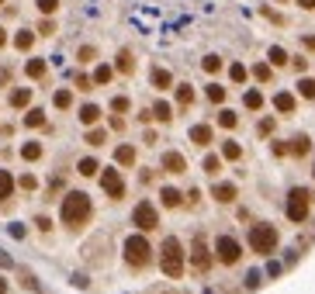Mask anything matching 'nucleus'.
<instances>
[{"mask_svg": "<svg viewBox=\"0 0 315 294\" xmlns=\"http://www.w3.org/2000/svg\"><path fill=\"white\" fill-rule=\"evenodd\" d=\"M94 215V204H90V197L83 194V191H69V194L62 197L59 204V218L66 229H80V225H87Z\"/></svg>", "mask_w": 315, "mask_h": 294, "instance_id": "f257e3e1", "label": "nucleus"}, {"mask_svg": "<svg viewBox=\"0 0 315 294\" xmlns=\"http://www.w3.org/2000/svg\"><path fill=\"white\" fill-rule=\"evenodd\" d=\"M159 267H163V274L173 277V280L184 274V246H180L177 235L163 239V246H159Z\"/></svg>", "mask_w": 315, "mask_h": 294, "instance_id": "f03ea898", "label": "nucleus"}, {"mask_svg": "<svg viewBox=\"0 0 315 294\" xmlns=\"http://www.w3.org/2000/svg\"><path fill=\"white\" fill-rule=\"evenodd\" d=\"M121 249H125V263H128V267H146V263L153 260V246H149V239H146V235H138V232L128 235Z\"/></svg>", "mask_w": 315, "mask_h": 294, "instance_id": "7ed1b4c3", "label": "nucleus"}, {"mask_svg": "<svg viewBox=\"0 0 315 294\" xmlns=\"http://www.w3.org/2000/svg\"><path fill=\"white\" fill-rule=\"evenodd\" d=\"M250 249L260 256H270L277 249V229L274 225H267V222H260L250 229Z\"/></svg>", "mask_w": 315, "mask_h": 294, "instance_id": "20e7f679", "label": "nucleus"}, {"mask_svg": "<svg viewBox=\"0 0 315 294\" xmlns=\"http://www.w3.org/2000/svg\"><path fill=\"white\" fill-rule=\"evenodd\" d=\"M308 208H312V194H308L305 187H295V191L288 194V204H284V211H288V218L301 225V222L308 218Z\"/></svg>", "mask_w": 315, "mask_h": 294, "instance_id": "39448f33", "label": "nucleus"}, {"mask_svg": "<svg viewBox=\"0 0 315 294\" xmlns=\"http://www.w3.org/2000/svg\"><path fill=\"white\" fill-rule=\"evenodd\" d=\"M215 260L222 267H236L239 260H242V246H239L232 235H218L215 239Z\"/></svg>", "mask_w": 315, "mask_h": 294, "instance_id": "423d86ee", "label": "nucleus"}, {"mask_svg": "<svg viewBox=\"0 0 315 294\" xmlns=\"http://www.w3.org/2000/svg\"><path fill=\"white\" fill-rule=\"evenodd\" d=\"M132 225H135L138 232H153V229H159V211L149 201H138L135 211H132Z\"/></svg>", "mask_w": 315, "mask_h": 294, "instance_id": "0eeeda50", "label": "nucleus"}, {"mask_svg": "<svg viewBox=\"0 0 315 294\" xmlns=\"http://www.w3.org/2000/svg\"><path fill=\"white\" fill-rule=\"evenodd\" d=\"M100 187L111 194V201H121V197H125V180H121V170H111V166H108V170L100 173Z\"/></svg>", "mask_w": 315, "mask_h": 294, "instance_id": "6e6552de", "label": "nucleus"}, {"mask_svg": "<svg viewBox=\"0 0 315 294\" xmlns=\"http://www.w3.org/2000/svg\"><path fill=\"white\" fill-rule=\"evenodd\" d=\"M191 263H194L197 274H204V270L212 267V256H208V242H204V235H197L194 246H191Z\"/></svg>", "mask_w": 315, "mask_h": 294, "instance_id": "1a4fd4ad", "label": "nucleus"}, {"mask_svg": "<svg viewBox=\"0 0 315 294\" xmlns=\"http://www.w3.org/2000/svg\"><path fill=\"white\" fill-rule=\"evenodd\" d=\"M212 197H215L218 204H232V201L239 197V191H236V183L222 180V183H215V187H212Z\"/></svg>", "mask_w": 315, "mask_h": 294, "instance_id": "9d476101", "label": "nucleus"}, {"mask_svg": "<svg viewBox=\"0 0 315 294\" xmlns=\"http://www.w3.org/2000/svg\"><path fill=\"white\" fill-rule=\"evenodd\" d=\"M163 170H166V173H184V170H187V159L180 156L177 149H170V153H163Z\"/></svg>", "mask_w": 315, "mask_h": 294, "instance_id": "9b49d317", "label": "nucleus"}, {"mask_svg": "<svg viewBox=\"0 0 315 294\" xmlns=\"http://www.w3.org/2000/svg\"><path fill=\"white\" fill-rule=\"evenodd\" d=\"M149 83H153L156 90H170V87H173V73L163 69V66H153V69H149Z\"/></svg>", "mask_w": 315, "mask_h": 294, "instance_id": "f8f14e48", "label": "nucleus"}, {"mask_svg": "<svg viewBox=\"0 0 315 294\" xmlns=\"http://www.w3.org/2000/svg\"><path fill=\"white\" fill-rule=\"evenodd\" d=\"M35 39H39V31H31V28H21L18 35L11 39V45H14L18 52H31V45H35Z\"/></svg>", "mask_w": 315, "mask_h": 294, "instance_id": "ddd939ff", "label": "nucleus"}, {"mask_svg": "<svg viewBox=\"0 0 315 294\" xmlns=\"http://www.w3.org/2000/svg\"><path fill=\"white\" fill-rule=\"evenodd\" d=\"M31 97H35V90H31V87H14V90L7 94V104H11V107H28Z\"/></svg>", "mask_w": 315, "mask_h": 294, "instance_id": "4468645a", "label": "nucleus"}, {"mask_svg": "<svg viewBox=\"0 0 315 294\" xmlns=\"http://www.w3.org/2000/svg\"><path fill=\"white\" fill-rule=\"evenodd\" d=\"M295 94H288V90H281V94H274V107L281 111V115H295Z\"/></svg>", "mask_w": 315, "mask_h": 294, "instance_id": "2eb2a0df", "label": "nucleus"}, {"mask_svg": "<svg viewBox=\"0 0 315 294\" xmlns=\"http://www.w3.org/2000/svg\"><path fill=\"white\" fill-rule=\"evenodd\" d=\"M191 142L201 145V149L212 145V128H208V125H191Z\"/></svg>", "mask_w": 315, "mask_h": 294, "instance_id": "dca6fc26", "label": "nucleus"}, {"mask_svg": "<svg viewBox=\"0 0 315 294\" xmlns=\"http://www.w3.org/2000/svg\"><path fill=\"white\" fill-rule=\"evenodd\" d=\"M159 201H163V208H180L184 194H180L177 187H163V191H159Z\"/></svg>", "mask_w": 315, "mask_h": 294, "instance_id": "f3484780", "label": "nucleus"}, {"mask_svg": "<svg viewBox=\"0 0 315 294\" xmlns=\"http://www.w3.org/2000/svg\"><path fill=\"white\" fill-rule=\"evenodd\" d=\"M267 62H270V66H288V62H291V56H288V49L270 45V49H267Z\"/></svg>", "mask_w": 315, "mask_h": 294, "instance_id": "a211bd4d", "label": "nucleus"}, {"mask_svg": "<svg viewBox=\"0 0 315 294\" xmlns=\"http://www.w3.org/2000/svg\"><path fill=\"white\" fill-rule=\"evenodd\" d=\"M45 69H49V66H45V59H28V62H24L28 80H42V77H45Z\"/></svg>", "mask_w": 315, "mask_h": 294, "instance_id": "6ab92c4d", "label": "nucleus"}, {"mask_svg": "<svg viewBox=\"0 0 315 294\" xmlns=\"http://www.w3.org/2000/svg\"><path fill=\"white\" fill-rule=\"evenodd\" d=\"M80 121H83L87 128L97 125V121H100V107H97V104H83V107H80Z\"/></svg>", "mask_w": 315, "mask_h": 294, "instance_id": "aec40b11", "label": "nucleus"}, {"mask_svg": "<svg viewBox=\"0 0 315 294\" xmlns=\"http://www.w3.org/2000/svg\"><path fill=\"white\" fill-rule=\"evenodd\" d=\"M288 149H291L295 156H308V153H312V138H308V135H295Z\"/></svg>", "mask_w": 315, "mask_h": 294, "instance_id": "412c9836", "label": "nucleus"}, {"mask_svg": "<svg viewBox=\"0 0 315 294\" xmlns=\"http://www.w3.org/2000/svg\"><path fill=\"white\" fill-rule=\"evenodd\" d=\"M173 90H177V104H180V107H191V104H194V87H191V83H177Z\"/></svg>", "mask_w": 315, "mask_h": 294, "instance_id": "4be33fe9", "label": "nucleus"}, {"mask_svg": "<svg viewBox=\"0 0 315 294\" xmlns=\"http://www.w3.org/2000/svg\"><path fill=\"white\" fill-rule=\"evenodd\" d=\"M11 194H14V176H11V170H0V204Z\"/></svg>", "mask_w": 315, "mask_h": 294, "instance_id": "5701e85b", "label": "nucleus"}, {"mask_svg": "<svg viewBox=\"0 0 315 294\" xmlns=\"http://www.w3.org/2000/svg\"><path fill=\"white\" fill-rule=\"evenodd\" d=\"M115 163H118V166H132V163H135V149H132V145H118V149H115Z\"/></svg>", "mask_w": 315, "mask_h": 294, "instance_id": "b1692460", "label": "nucleus"}, {"mask_svg": "<svg viewBox=\"0 0 315 294\" xmlns=\"http://www.w3.org/2000/svg\"><path fill=\"white\" fill-rule=\"evenodd\" d=\"M242 104H246L250 111H260V107H263V94H260L256 87H250V90L242 94Z\"/></svg>", "mask_w": 315, "mask_h": 294, "instance_id": "393cba45", "label": "nucleus"}, {"mask_svg": "<svg viewBox=\"0 0 315 294\" xmlns=\"http://www.w3.org/2000/svg\"><path fill=\"white\" fill-rule=\"evenodd\" d=\"M298 97L315 100V77H301V80H298Z\"/></svg>", "mask_w": 315, "mask_h": 294, "instance_id": "a878e982", "label": "nucleus"}, {"mask_svg": "<svg viewBox=\"0 0 315 294\" xmlns=\"http://www.w3.org/2000/svg\"><path fill=\"white\" fill-rule=\"evenodd\" d=\"M115 69H121V73H132V69H135V59H132V52H128V49H121V52H118Z\"/></svg>", "mask_w": 315, "mask_h": 294, "instance_id": "bb28decb", "label": "nucleus"}, {"mask_svg": "<svg viewBox=\"0 0 315 294\" xmlns=\"http://www.w3.org/2000/svg\"><path fill=\"white\" fill-rule=\"evenodd\" d=\"M111 77H115V69H111L108 62H100V66H94V83H97V87H104V83H111Z\"/></svg>", "mask_w": 315, "mask_h": 294, "instance_id": "cd10ccee", "label": "nucleus"}, {"mask_svg": "<svg viewBox=\"0 0 315 294\" xmlns=\"http://www.w3.org/2000/svg\"><path fill=\"white\" fill-rule=\"evenodd\" d=\"M21 159H28V163L42 159V142H24L21 145Z\"/></svg>", "mask_w": 315, "mask_h": 294, "instance_id": "c85d7f7f", "label": "nucleus"}, {"mask_svg": "<svg viewBox=\"0 0 315 294\" xmlns=\"http://www.w3.org/2000/svg\"><path fill=\"white\" fill-rule=\"evenodd\" d=\"M45 125V111L42 107H31L28 115H24V128H42Z\"/></svg>", "mask_w": 315, "mask_h": 294, "instance_id": "c756f323", "label": "nucleus"}, {"mask_svg": "<svg viewBox=\"0 0 315 294\" xmlns=\"http://www.w3.org/2000/svg\"><path fill=\"white\" fill-rule=\"evenodd\" d=\"M77 170H80V176H94L100 170V163L94 156H87V159H80V163H77Z\"/></svg>", "mask_w": 315, "mask_h": 294, "instance_id": "7c9ffc66", "label": "nucleus"}, {"mask_svg": "<svg viewBox=\"0 0 315 294\" xmlns=\"http://www.w3.org/2000/svg\"><path fill=\"white\" fill-rule=\"evenodd\" d=\"M204 97L212 100V104H222V100H225V87H222V83H208V87H204Z\"/></svg>", "mask_w": 315, "mask_h": 294, "instance_id": "2f4dec72", "label": "nucleus"}, {"mask_svg": "<svg viewBox=\"0 0 315 294\" xmlns=\"http://www.w3.org/2000/svg\"><path fill=\"white\" fill-rule=\"evenodd\" d=\"M153 118H156V121H170V118H173V107H170L166 100H156V104H153Z\"/></svg>", "mask_w": 315, "mask_h": 294, "instance_id": "473e14b6", "label": "nucleus"}, {"mask_svg": "<svg viewBox=\"0 0 315 294\" xmlns=\"http://www.w3.org/2000/svg\"><path fill=\"white\" fill-rule=\"evenodd\" d=\"M222 156H225V159H239V156H242V145L232 142V138H225V142H222Z\"/></svg>", "mask_w": 315, "mask_h": 294, "instance_id": "72a5a7b5", "label": "nucleus"}, {"mask_svg": "<svg viewBox=\"0 0 315 294\" xmlns=\"http://www.w3.org/2000/svg\"><path fill=\"white\" fill-rule=\"evenodd\" d=\"M246 77H250V69H246L242 62H232V66H229V80H232V83H246Z\"/></svg>", "mask_w": 315, "mask_h": 294, "instance_id": "f704fd0d", "label": "nucleus"}, {"mask_svg": "<svg viewBox=\"0 0 315 294\" xmlns=\"http://www.w3.org/2000/svg\"><path fill=\"white\" fill-rule=\"evenodd\" d=\"M52 104L59 107V111H66V107H73V94L62 87V90H56V97H52Z\"/></svg>", "mask_w": 315, "mask_h": 294, "instance_id": "c9c22d12", "label": "nucleus"}, {"mask_svg": "<svg viewBox=\"0 0 315 294\" xmlns=\"http://www.w3.org/2000/svg\"><path fill=\"white\" fill-rule=\"evenodd\" d=\"M201 69H204V73H218V69H222V56H215V52L204 56L201 59Z\"/></svg>", "mask_w": 315, "mask_h": 294, "instance_id": "e433bc0d", "label": "nucleus"}, {"mask_svg": "<svg viewBox=\"0 0 315 294\" xmlns=\"http://www.w3.org/2000/svg\"><path fill=\"white\" fill-rule=\"evenodd\" d=\"M35 7H39V14H42V18H52V14L59 11V0H39Z\"/></svg>", "mask_w": 315, "mask_h": 294, "instance_id": "4c0bfd02", "label": "nucleus"}, {"mask_svg": "<svg viewBox=\"0 0 315 294\" xmlns=\"http://www.w3.org/2000/svg\"><path fill=\"white\" fill-rule=\"evenodd\" d=\"M201 170L208 176H215L218 170H222V156H204V163H201Z\"/></svg>", "mask_w": 315, "mask_h": 294, "instance_id": "58836bf2", "label": "nucleus"}, {"mask_svg": "<svg viewBox=\"0 0 315 294\" xmlns=\"http://www.w3.org/2000/svg\"><path fill=\"white\" fill-rule=\"evenodd\" d=\"M77 59L87 66V62H94V59H97V49H94V45H80V49H77Z\"/></svg>", "mask_w": 315, "mask_h": 294, "instance_id": "ea45409f", "label": "nucleus"}, {"mask_svg": "<svg viewBox=\"0 0 315 294\" xmlns=\"http://www.w3.org/2000/svg\"><path fill=\"white\" fill-rule=\"evenodd\" d=\"M218 125H222V128H236L239 125L236 111H218Z\"/></svg>", "mask_w": 315, "mask_h": 294, "instance_id": "a19ab883", "label": "nucleus"}, {"mask_svg": "<svg viewBox=\"0 0 315 294\" xmlns=\"http://www.w3.org/2000/svg\"><path fill=\"white\" fill-rule=\"evenodd\" d=\"M128 107H132V100L125 97V94H118V97L111 100V111H115V115H125V111H128Z\"/></svg>", "mask_w": 315, "mask_h": 294, "instance_id": "79ce46f5", "label": "nucleus"}, {"mask_svg": "<svg viewBox=\"0 0 315 294\" xmlns=\"http://www.w3.org/2000/svg\"><path fill=\"white\" fill-rule=\"evenodd\" d=\"M35 31H39V35H45V39H49V35H56V21H52V18H42Z\"/></svg>", "mask_w": 315, "mask_h": 294, "instance_id": "37998d69", "label": "nucleus"}, {"mask_svg": "<svg viewBox=\"0 0 315 294\" xmlns=\"http://www.w3.org/2000/svg\"><path fill=\"white\" fill-rule=\"evenodd\" d=\"M253 77L260 80V83H267V80H270V62H256V66H253Z\"/></svg>", "mask_w": 315, "mask_h": 294, "instance_id": "c03bdc74", "label": "nucleus"}, {"mask_svg": "<svg viewBox=\"0 0 315 294\" xmlns=\"http://www.w3.org/2000/svg\"><path fill=\"white\" fill-rule=\"evenodd\" d=\"M104 132H100V128H90V132H87V145H94V149H97V145H104Z\"/></svg>", "mask_w": 315, "mask_h": 294, "instance_id": "a18cd8bd", "label": "nucleus"}, {"mask_svg": "<svg viewBox=\"0 0 315 294\" xmlns=\"http://www.w3.org/2000/svg\"><path fill=\"white\" fill-rule=\"evenodd\" d=\"M274 118H263V121H260V125H256V132H260V135H270V132H274Z\"/></svg>", "mask_w": 315, "mask_h": 294, "instance_id": "49530a36", "label": "nucleus"}, {"mask_svg": "<svg viewBox=\"0 0 315 294\" xmlns=\"http://www.w3.org/2000/svg\"><path fill=\"white\" fill-rule=\"evenodd\" d=\"M18 183H21V191H35V187H39V180H35L31 173H24V176L18 180Z\"/></svg>", "mask_w": 315, "mask_h": 294, "instance_id": "de8ad7c7", "label": "nucleus"}, {"mask_svg": "<svg viewBox=\"0 0 315 294\" xmlns=\"http://www.w3.org/2000/svg\"><path fill=\"white\" fill-rule=\"evenodd\" d=\"M260 280H263V274H260V270H253V274H246V287H256Z\"/></svg>", "mask_w": 315, "mask_h": 294, "instance_id": "09e8293b", "label": "nucleus"}, {"mask_svg": "<svg viewBox=\"0 0 315 294\" xmlns=\"http://www.w3.org/2000/svg\"><path fill=\"white\" fill-rule=\"evenodd\" d=\"M35 225H39L42 232H49V229H52V222H49V218H45V215H39V218H35Z\"/></svg>", "mask_w": 315, "mask_h": 294, "instance_id": "8fccbe9b", "label": "nucleus"}, {"mask_svg": "<svg viewBox=\"0 0 315 294\" xmlns=\"http://www.w3.org/2000/svg\"><path fill=\"white\" fill-rule=\"evenodd\" d=\"M7 267H14V260H11V256L0 249V270H7Z\"/></svg>", "mask_w": 315, "mask_h": 294, "instance_id": "3c124183", "label": "nucleus"}, {"mask_svg": "<svg viewBox=\"0 0 315 294\" xmlns=\"http://www.w3.org/2000/svg\"><path fill=\"white\" fill-rule=\"evenodd\" d=\"M291 66H295L298 73H305V69H308V59H301V56H298V59H295V62H291Z\"/></svg>", "mask_w": 315, "mask_h": 294, "instance_id": "603ef678", "label": "nucleus"}, {"mask_svg": "<svg viewBox=\"0 0 315 294\" xmlns=\"http://www.w3.org/2000/svg\"><path fill=\"white\" fill-rule=\"evenodd\" d=\"M288 153H291V149H288L284 142H274V156H288Z\"/></svg>", "mask_w": 315, "mask_h": 294, "instance_id": "864d4df0", "label": "nucleus"}, {"mask_svg": "<svg viewBox=\"0 0 315 294\" xmlns=\"http://www.w3.org/2000/svg\"><path fill=\"white\" fill-rule=\"evenodd\" d=\"M301 45H305L308 52H315V35H305V39H301Z\"/></svg>", "mask_w": 315, "mask_h": 294, "instance_id": "5fc2aeb1", "label": "nucleus"}, {"mask_svg": "<svg viewBox=\"0 0 315 294\" xmlns=\"http://www.w3.org/2000/svg\"><path fill=\"white\" fill-rule=\"evenodd\" d=\"M11 83V69H0V87H7Z\"/></svg>", "mask_w": 315, "mask_h": 294, "instance_id": "6e6d98bb", "label": "nucleus"}, {"mask_svg": "<svg viewBox=\"0 0 315 294\" xmlns=\"http://www.w3.org/2000/svg\"><path fill=\"white\" fill-rule=\"evenodd\" d=\"M298 7L301 11H315V0H298Z\"/></svg>", "mask_w": 315, "mask_h": 294, "instance_id": "4d7b16f0", "label": "nucleus"}, {"mask_svg": "<svg viewBox=\"0 0 315 294\" xmlns=\"http://www.w3.org/2000/svg\"><path fill=\"white\" fill-rule=\"evenodd\" d=\"M7 42H11V39H7V28H4V24H0V49H4V45H7Z\"/></svg>", "mask_w": 315, "mask_h": 294, "instance_id": "13d9d810", "label": "nucleus"}, {"mask_svg": "<svg viewBox=\"0 0 315 294\" xmlns=\"http://www.w3.org/2000/svg\"><path fill=\"white\" fill-rule=\"evenodd\" d=\"M0 294H7V280L4 277H0Z\"/></svg>", "mask_w": 315, "mask_h": 294, "instance_id": "bf43d9fd", "label": "nucleus"}, {"mask_svg": "<svg viewBox=\"0 0 315 294\" xmlns=\"http://www.w3.org/2000/svg\"><path fill=\"white\" fill-rule=\"evenodd\" d=\"M0 7H4V0H0Z\"/></svg>", "mask_w": 315, "mask_h": 294, "instance_id": "052dcab7", "label": "nucleus"}]
</instances>
